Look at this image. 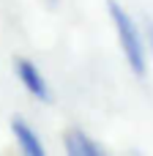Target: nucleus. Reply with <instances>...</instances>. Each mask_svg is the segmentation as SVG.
<instances>
[{"label": "nucleus", "instance_id": "obj_2", "mask_svg": "<svg viewBox=\"0 0 153 156\" xmlns=\"http://www.w3.org/2000/svg\"><path fill=\"white\" fill-rule=\"evenodd\" d=\"M14 66H16V74H19V80H22V85H25L36 99H41V101L49 104V101H52V93H49L47 80H44L41 71L36 69V63H30V60H25V58H16Z\"/></svg>", "mask_w": 153, "mask_h": 156}, {"label": "nucleus", "instance_id": "obj_4", "mask_svg": "<svg viewBox=\"0 0 153 156\" xmlns=\"http://www.w3.org/2000/svg\"><path fill=\"white\" fill-rule=\"evenodd\" d=\"M63 145H66V154L68 156H101V145L99 143H93L85 132H79V129H74V132H68L66 134V140H63Z\"/></svg>", "mask_w": 153, "mask_h": 156}, {"label": "nucleus", "instance_id": "obj_5", "mask_svg": "<svg viewBox=\"0 0 153 156\" xmlns=\"http://www.w3.org/2000/svg\"><path fill=\"white\" fill-rule=\"evenodd\" d=\"M145 33H148L145 47H151V49H153V19H145Z\"/></svg>", "mask_w": 153, "mask_h": 156}, {"label": "nucleus", "instance_id": "obj_1", "mask_svg": "<svg viewBox=\"0 0 153 156\" xmlns=\"http://www.w3.org/2000/svg\"><path fill=\"white\" fill-rule=\"evenodd\" d=\"M107 11H110V19H112V25H115V33H118V41H120V49H123V55H126L129 69H131L137 77H145V71H148L145 38H142L137 22L129 16V11H126L118 0H107Z\"/></svg>", "mask_w": 153, "mask_h": 156}, {"label": "nucleus", "instance_id": "obj_3", "mask_svg": "<svg viewBox=\"0 0 153 156\" xmlns=\"http://www.w3.org/2000/svg\"><path fill=\"white\" fill-rule=\"evenodd\" d=\"M11 132H14V137H16V143H19V148H22L25 156H44L41 140L36 137V132H33L25 121L14 118V121H11Z\"/></svg>", "mask_w": 153, "mask_h": 156}]
</instances>
